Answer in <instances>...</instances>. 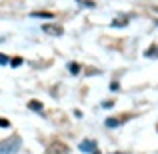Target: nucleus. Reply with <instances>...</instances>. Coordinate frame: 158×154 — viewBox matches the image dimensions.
Returning a JSON list of instances; mask_svg holds the SVG:
<instances>
[{
  "instance_id": "nucleus-1",
  "label": "nucleus",
  "mask_w": 158,
  "mask_h": 154,
  "mask_svg": "<svg viewBox=\"0 0 158 154\" xmlns=\"http://www.w3.org/2000/svg\"><path fill=\"white\" fill-rule=\"evenodd\" d=\"M20 148V138L18 136H10V138L0 142V154H14Z\"/></svg>"
},
{
  "instance_id": "nucleus-2",
  "label": "nucleus",
  "mask_w": 158,
  "mask_h": 154,
  "mask_svg": "<svg viewBox=\"0 0 158 154\" xmlns=\"http://www.w3.org/2000/svg\"><path fill=\"white\" fill-rule=\"evenodd\" d=\"M46 154H70V148L64 142H52L46 148Z\"/></svg>"
},
{
  "instance_id": "nucleus-3",
  "label": "nucleus",
  "mask_w": 158,
  "mask_h": 154,
  "mask_svg": "<svg viewBox=\"0 0 158 154\" xmlns=\"http://www.w3.org/2000/svg\"><path fill=\"white\" fill-rule=\"evenodd\" d=\"M42 30L46 32V34H52V36H62V26H58V24H44Z\"/></svg>"
},
{
  "instance_id": "nucleus-4",
  "label": "nucleus",
  "mask_w": 158,
  "mask_h": 154,
  "mask_svg": "<svg viewBox=\"0 0 158 154\" xmlns=\"http://www.w3.org/2000/svg\"><path fill=\"white\" fill-rule=\"evenodd\" d=\"M94 148H96V142H94V140H84V142H80V150L82 152H92Z\"/></svg>"
},
{
  "instance_id": "nucleus-5",
  "label": "nucleus",
  "mask_w": 158,
  "mask_h": 154,
  "mask_svg": "<svg viewBox=\"0 0 158 154\" xmlns=\"http://www.w3.org/2000/svg\"><path fill=\"white\" fill-rule=\"evenodd\" d=\"M124 118H128V114H126V116H120V118H106V126H108V128L120 126V124L124 122Z\"/></svg>"
},
{
  "instance_id": "nucleus-6",
  "label": "nucleus",
  "mask_w": 158,
  "mask_h": 154,
  "mask_svg": "<svg viewBox=\"0 0 158 154\" xmlns=\"http://www.w3.org/2000/svg\"><path fill=\"white\" fill-rule=\"evenodd\" d=\"M28 108H30V110H36V112H42V102L40 100H30L28 102Z\"/></svg>"
},
{
  "instance_id": "nucleus-7",
  "label": "nucleus",
  "mask_w": 158,
  "mask_h": 154,
  "mask_svg": "<svg viewBox=\"0 0 158 154\" xmlns=\"http://www.w3.org/2000/svg\"><path fill=\"white\" fill-rule=\"evenodd\" d=\"M34 18H52V12H32Z\"/></svg>"
},
{
  "instance_id": "nucleus-8",
  "label": "nucleus",
  "mask_w": 158,
  "mask_h": 154,
  "mask_svg": "<svg viewBox=\"0 0 158 154\" xmlns=\"http://www.w3.org/2000/svg\"><path fill=\"white\" fill-rule=\"evenodd\" d=\"M68 68H70V72H72V74H78V72H80V66H78V64H74V62L68 66Z\"/></svg>"
},
{
  "instance_id": "nucleus-9",
  "label": "nucleus",
  "mask_w": 158,
  "mask_h": 154,
  "mask_svg": "<svg viewBox=\"0 0 158 154\" xmlns=\"http://www.w3.org/2000/svg\"><path fill=\"white\" fill-rule=\"evenodd\" d=\"M114 26H124V24H126V18H118V20H114Z\"/></svg>"
},
{
  "instance_id": "nucleus-10",
  "label": "nucleus",
  "mask_w": 158,
  "mask_h": 154,
  "mask_svg": "<svg viewBox=\"0 0 158 154\" xmlns=\"http://www.w3.org/2000/svg\"><path fill=\"white\" fill-rule=\"evenodd\" d=\"M152 54H156V56H158V48H154V46L148 48V50H146V56H152Z\"/></svg>"
},
{
  "instance_id": "nucleus-11",
  "label": "nucleus",
  "mask_w": 158,
  "mask_h": 154,
  "mask_svg": "<svg viewBox=\"0 0 158 154\" xmlns=\"http://www.w3.org/2000/svg\"><path fill=\"white\" fill-rule=\"evenodd\" d=\"M10 64H12V66H20V64H22V58H12Z\"/></svg>"
},
{
  "instance_id": "nucleus-12",
  "label": "nucleus",
  "mask_w": 158,
  "mask_h": 154,
  "mask_svg": "<svg viewBox=\"0 0 158 154\" xmlns=\"http://www.w3.org/2000/svg\"><path fill=\"white\" fill-rule=\"evenodd\" d=\"M0 126H2V128H8V126H10V122H8L6 118H0Z\"/></svg>"
},
{
  "instance_id": "nucleus-13",
  "label": "nucleus",
  "mask_w": 158,
  "mask_h": 154,
  "mask_svg": "<svg viewBox=\"0 0 158 154\" xmlns=\"http://www.w3.org/2000/svg\"><path fill=\"white\" fill-rule=\"evenodd\" d=\"M0 64H8V56L6 54H0Z\"/></svg>"
},
{
  "instance_id": "nucleus-14",
  "label": "nucleus",
  "mask_w": 158,
  "mask_h": 154,
  "mask_svg": "<svg viewBox=\"0 0 158 154\" xmlns=\"http://www.w3.org/2000/svg\"><path fill=\"white\" fill-rule=\"evenodd\" d=\"M112 104H114V102H112V100H106L104 104H102V106H104V108H110V106H112Z\"/></svg>"
},
{
  "instance_id": "nucleus-15",
  "label": "nucleus",
  "mask_w": 158,
  "mask_h": 154,
  "mask_svg": "<svg viewBox=\"0 0 158 154\" xmlns=\"http://www.w3.org/2000/svg\"><path fill=\"white\" fill-rule=\"evenodd\" d=\"M110 90H118V82H112V84H110Z\"/></svg>"
}]
</instances>
